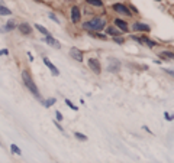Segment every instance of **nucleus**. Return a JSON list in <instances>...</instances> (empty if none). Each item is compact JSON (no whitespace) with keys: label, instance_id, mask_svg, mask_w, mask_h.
<instances>
[{"label":"nucleus","instance_id":"obj_15","mask_svg":"<svg viewBox=\"0 0 174 163\" xmlns=\"http://www.w3.org/2000/svg\"><path fill=\"white\" fill-rule=\"evenodd\" d=\"M16 27V22L15 20H9L6 26H3L1 29H0V32H10V30H13Z\"/></svg>","mask_w":174,"mask_h":163},{"label":"nucleus","instance_id":"obj_13","mask_svg":"<svg viewBox=\"0 0 174 163\" xmlns=\"http://www.w3.org/2000/svg\"><path fill=\"white\" fill-rule=\"evenodd\" d=\"M122 33H124V32H122L119 27H116L115 25L107 27V35H110L112 38H113V36H122Z\"/></svg>","mask_w":174,"mask_h":163},{"label":"nucleus","instance_id":"obj_8","mask_svg":"<svg viewBox=\"0 0 174 163\" xmlns=\"http://www.w3.org/2000/svg\"><path fill=\"white\" fill-rule=\"evenodd\" d=\"M80 19H81V12H80V9H78L77 6H73V7H71V22L75 25L80 22Z\"/></svg>","mask_w":174,"mask_h":163},{"label":"nucleus","instance_id":"obj_31","mask_svg":"<svg viewBox=\"0 0 174 163\" xmlns=\"http://www.w3.org/2000/svg\"><path fill=\"white\" fill-rule=\"evenodd\" d=\"M54 123H55V126H57V127H58V130H60V131H64V129H62V127H61V126H60V123H58V121H57V120H55V121H54Z\"/></svg>","mask_w":174,"mask_h":163},{"label":"nucleus","instance_id":"obj_26","mask_svg":"<svg viewBox=\"0 0 174 163\" xmlns=\"http://www.w3.org/2000/svg\"><path fill=\"white\" fill-rule=\"evenodd\" d=\"M55 118H57V121H61V120L64 118V116H62L60 111H55Z\"/></svg>","mask_w":174,"mask_h":163},{"label":"nucleus","instance_id":"obj_28","mask_svg":"<svg viewBox=\"0 0 174 163\" xmlns=\"http://www.w3.org/2000/svg\"><path fill=\"white\" fill-rule=\"evenodd\" d=\"M129 9H131V10H132V12H134V13H135V15H138V13H139V12H138V9H136V7H135V6H132V4H131V6H129Z\"/></svg>","mask_w":174,"mask_h":163},{"label":"nucleus","instance_id":"obj_11","mask_svg":"<svg viewBox=\"0 0 174 163\" xmlns=\"http://www.w3.org/2000/svg\"><path fill=\"white\" fill-rule=\"evenodd\" d=\"M18 29H19V32H21L22 35H31V33H32V27H31V25L26 23V22L19 25Z\"/></svg>","mask_w":174,"mask_h":163},{"label":"nucleus","instance_id":"obj_5","mask_svg":"<svg viewBox=\"0 0 174 163\" xmlns=\"http://www.w3.org/2000/svg\"><path fill=\"white\" fill-rule=\"evenodd\" d=\"M132 32H142V33H148L151 32V27H149L147 23H144V22H139V20H136V22H134L132 23Z\"/></svg>","mask_w":174,"mask_h":163},{"label":"nucleus","instance_id":"obj_29","mask_svg":"<svg viewBox=\"0 0 174 163\" xmlns=\"http://www.w3.org/2000/svg\"><path fill=\"white\" fill-rule=\"evenodd\" d=\"M3 55H9V51L7 49H0V56H3Z\"/></svg>","mask_w":174,"mask_h":163},{"label":"nucleus","instance_id":"obj_22","mask_svg":"<svg viewBox=\"0 0 174 163\" xmlns=\"http://www.w3.org/2000/svg\"><path fill=\"white\" fill-rule=\"evenodd\" d=\"M35 27H36V29H38V30H39V32H41V33H42V35H45V36H47V35H48V33H50V32H48V30H47V29H45V27H44V26H41V25H35Z\"/></svg>","mask_w":174,"mask_h":163},{"label":"nucleus","instance_id":"obj_24","mask_svg":"<svg viewBox=\"0 0 174 163\" xmlns=\"http://www.w3.org/2000/svg\"><path fill=\"white\" fill-rule=\"evenodd\" d=\"M113 41H115L116 44H119V45H124L125 44V39L121 38V36H113Z\"/></svg>","mask_w":174,"mask_h":163},{"label":"nucleus","instance_id":"obj_3","mask_svg":"<svg viewBox=\"0 0 174 163\" xmlns=\"http://www.w3.org/2000/svg\"><path fill=\"white\" fill-rule=\"evenodd\" d=\"M112 9H113V12H116L118 15H122V16H126V18L132 16V12H131V9H129L128 6L122 4V3H115V4L112 6Z\"/></svg>","mask_w":174,"mask_h":163},{"label":"nucleus","instance_id":"obj_16","mask_svg":"<svg viewBox=\"0 0 174 163\" xmlns=\"http://www.w3.org/2000/svg\"><path fill=\"white\" fill-rule=\"evenodd\" d=\"M160 56H161L163 59H174V52L163 51V52H160Z\"/></svg>","mask_w":174,"mask_h":163},{"label":"nucleus","instance_id":"obj_4","mask_svg":"<svg viewBox=\"0 0 174 163\" xmlns=\"http://www.w3.org/2000/svg\"><path fill=\"white\" fill-rule=\"evenodd\" d=\"M106 71L113 72V74L119 72V71H121V62H119L116 58H109V59H107V65H106Z\"/></svg>","mask_w":174,"mask_h":163},{"label":"nucleus","instance_id":"obj_6","mask_svg":"<svg viewBox=\"0 0 174 163\" xmlns=\"http://www.w3.org/2000/svg\"><path fill=\"white\" fill-rule=\"evenodd\" d=\"M87 64H89L90 70L93 71L94 74H97V75L102 74V65H100V61L97 58H90V59L87 61Z\"/></svg>","mask_w":174,"mask_h":163},{"label":"nucleus","instance_id":"obj_30","mask_svg":"<svg viewBox=\"0 0 174 163\" xmlns=\"http://www.w3.org/2000/svg\"><path fill=\"white\" fill-rule=\"evenodd\" d=\"M50 18L52 19V20H54V22H55V23H60V20H58V19L55 18V15H52V13H50Z\"/></svg>","mask_w":174,"mask_h":163},{"label":"nucleus","instance_id":"obj_1","mask_svg":"<svg viewBox=\"0 0 174 163\" xmlns=\"http://www.w3.org/2000/svg\"><path fill=\"white\" fill-rule=\"evenodd\" d=\"M104 27H106V20L99 18V16H96L90 20H86L83 23V29L87 30V32H100Z\"/></svg>","mask_w":174,"mask_h":163},{"label":"nucleus","instance_id":"obj_18","mask_svg":"<svg viewBox=\"0 0 174 163\" xmlns=\"http://www.w3.org/2000/svg\"><path fill=\"white\" fill-rule=\"evenodd\" d=\"M41 103H42L47 108H50L51 105H54V104L57 103V100H55V98H48V100H41Z\"/></svg>","mask_w":174,"mask_h":163},{"label":"nucleus","instance_id":"obj_9","mask_svg":"<svg viewBox=\"0 0 174 163\" xmlns=\"http://www.w3.org/2000/svg\"><path fill=\"white\" fill-rule=\"evenodd\" d=\"M115 26L116 27H119L124 33L126 32H129V26H128V22L124 20V19H121V18H118V19H115Z\"/></svg>","mask_w":174,"mask_h":163},{"label":"nucleus","instance_id":"obj_2","mask_svg":"<svg viewBox=\"0 0 174 163\" xmlns=\"http://www.w3.org/2000/svg\"><path fill=\"white\" fill-rule=\"evenodd\" d=\"M22 81H23L25 87L29 90V93H32L33 97H36L38 100H42V97H41V94H39V90H38L36 84L33 82V78L31 77V74H29V72H26V71L22 72Z\"/></svg>","mask_w":174,"mask_h":163},{"label":"nucleus","instance_id":"obj_7","mask_svg":"<svg viewBox=\"0 0 174 163\" xmlns=\"http://www.w3.org/2000/svg\"><path fill=\"white\" fill-rule=\"evenodd\" d=\"M70 56L73 59H75V61H78V62H83V59H84V55L78 48H71L70 49Z\"/></svg>","mask_w":174,"mask_h":163},{"label":"nucleus","instance_id":"obj_20","mask_svg":"<svg viewBox=\"0 0 174 163\" xmlns=\"http://www.w3.org/2000/svg\"><path fill=\"white\" fill-rule=\"evenodd\" d=\"M10 13H12L10 9H7V7H4V6L0 4V16H6V15H10Z\"/></svg>","mask_w":174,"mask_h":163},{"label":"nucleus","instance_id":"obj_12","mask_svg":"<svg viewBox=\"0 0 174 163\" xmlns=\"http://www.w3.org/2000/svg\"><path fill=\"white\" fill-rule=\"evenodd\" d=\"M45 42H47L48 45H51V46H54L55 49H60V48H61V44H60V42H58V41H57L55 38H52L50 33H48V35L45 36Z\"/></svg>","mask_w":174,"mask_h":163},{"label":"nucleus","instance_id":"obj_27","mask_svg":"<svg viewBox=\"0 0 174 163\" xmlns=\"http://www.w3.org/2000/svg\"><path fill=\"white\" fill-rule=\"evenodd\" d=\"M164 118H165L167 121H171V120H174V116L168 114V113H164Z\"/></svg>","mask_w":174,"mask_h":163},{"label":"nucleus","instance_id":"obj_32","mask_svg":"<svg viewBox=\"0 0 174 163\" xmlns=\"http://www.w3.org/2000/svg\"><path fill=\"white\" fill-rule=\"evenodd\" d=\"M1 1H3V0H0V4H1Z\"/></svg>","mask_w":174,"mask_h":163},{"label":"nucleus","instance_id":"obj_14","mask_svg":"<svg viewBox=\"0 0 174 163\" xmlns=\"http://www.w3.org/2000/svg\"><path fill=\"white\" fill-rule=\"evenodd\" d=\"M141 42H142V44H145L148 48H155V46H157V42H155V41H151L148 36H145V35H142Z\"/></svg>","mask_w":174,"mask_h":163},{"label":"nucleus","instance_id":"obj_33","mask_svg":"<svg viewBox=\"0 0 174 163\" xmlns=\"http://www.w3.org/2000/svg\"><path fill=\"white\" fill-rule=\"evenodd\" d=\"M155 1H161V0H155Z\"/></svg>","mask_w":174,"mask_h":163},{"label":"nucleus","instance_id":"obj_10","mask_svg":"<svg viewBox=\"0 0 174 163\" xmlns=\"http://www.w3.org/2000/svg\"><path fill=\"white\" fill-rule=\"evenodd\" d=\"M44 64L50 68V71H51V74L54 75V77H58L60 75V71H58V68L54 65V64H51V61L48 59V58H44Z\"/></svg>","mask_w":174,"mask_h":163},{"label":"nucleus","instance_id":"obj_23","mask_svg":"<svg viewBox=\"0 0 174 163\" xmlns=\"http://www.w3.org/2000/svg\"><path fill=\"white\" fill-rule=\"evenodd\" d=\"M10 149H12V153H15V155H18V156H19V155H22L21 149H19L16 144H12V146H10Z\"/></svg>","mask_w":174,"mask_h":163},{"label":"nucleus","instance_id":"obj_25","mask_svg":"<svg viewBox=\"0 0 174 163\" xmlns=\"http://www.w3.org/2000/svg\"><path fill=\"white\" fill-rule=\"evenodd\" d=\"M65 104H67V105H68V107H70L71 110H74V111H77V110H78V108H77V107L74 105V104H73V103H71L70 100H67V98H65Z\"/></svg>","mask_w":174,"mask_h":163},{"label":"nucleus","instance_id":"obj_21","mask_svg":"<svg viewBox=\"0 0 174 163\" xmlns=\"http://www.w3.org/2000/svg\"><path fill=\"white\" fill-rule=\"evenodd\" d=\"M74 137H75V139H78L80 141H86V140H87V136H86V134L78 133V131H75V133H74Z\"/></svg>","mask_w":174,"mask_h":163},{"label":"nucleus","instance_id":"obj_19","mask_svg":"<svg viewBox=\"0 0 174 163\" xmlns=\"http://www.w3.org/2000/svg\"><path fill=\"white\" fill-rule=\"evenodd\" d=\"M89 4L96 6V7H103V0H86Z\"/></svg>","mask_w":174,"mask_h":163},{"label":"nucleus","instance_id":"obj_17","mask_svg":"<svg viewBox=\"0 0 174 163\" xmlns=\"http://www.w3.org/2000/svg\"><path fill=\"white\" fill-rule=\"evenodd\" d=\"M89 35L92 38H97V39H102V41H106L107 39V36L103 35V33H100V32H89Z\"/></svg>","mask_w":174,"mask_h":163}]
</instances>
